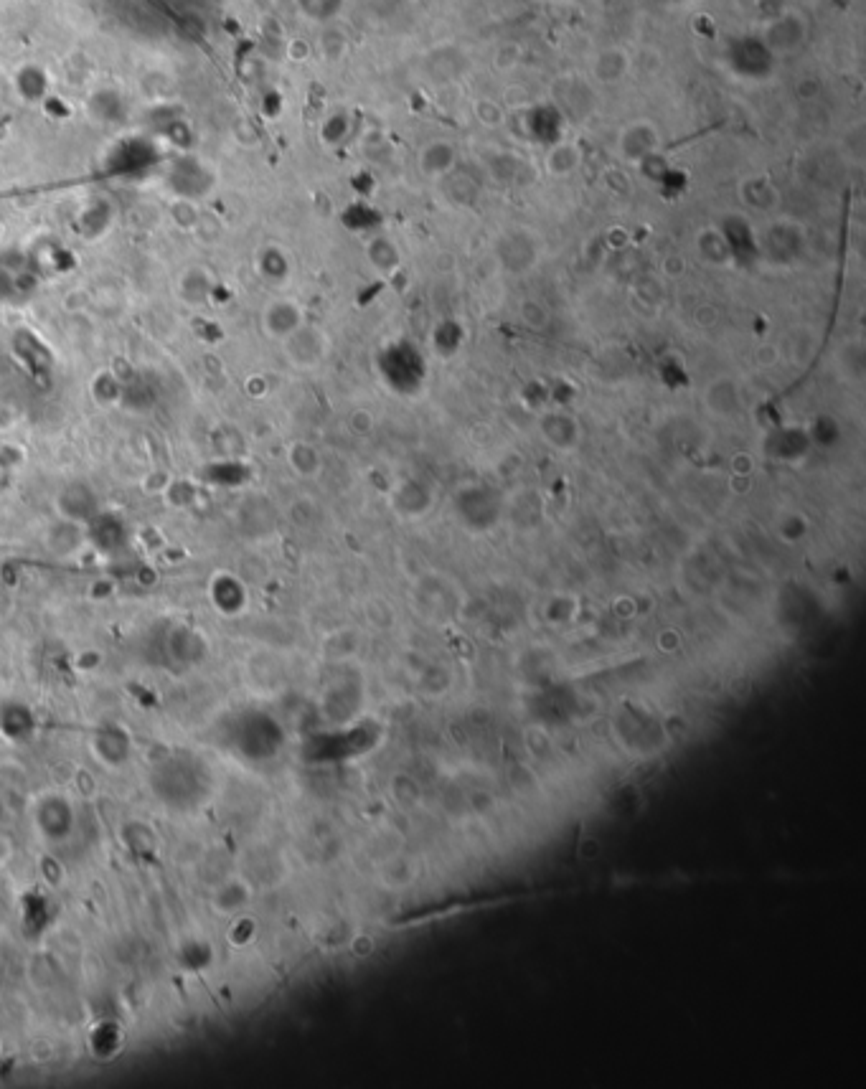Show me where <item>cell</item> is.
Listing matches in <instances>:
<instances>
[{"label": "cell", "instance_id": "1", "mask_svg": "<svg viewBox=\"0 0 866 1089\" xmlns=\"http://www.w3.org/2000/svg\"><path fill=\"white\" fill-rule=\"evenodd\" d=\"M282 351L295 369H318L328 356V336L315 325H298L287 338H282Z\"/></svg>", "mask_w": 866, "mask_h": 1089}, {"label": "cell", "instance_id": "2", "mask_svg": "<svg viewBox=\"0 0 866 1089\" xmlns=\"http://www.w3.org/2000/svg\"><path fill=\"white\" fill-rule=\"evenodd\" d=\"M262 323H265V330L272 338H275V341H282V338L290 336L298 325H303L305 320L298 305L287 303V300H280V303H272L270 308L265 310Z\"/></svg>", "mask_w": 866, "mask_h": 1089}, {"label": "cell", "instance_id": "3", "mask_svg": "<svg viewBox=\"0 0 866 1089\" xmlns=\"http://www.w3.org/2000/svg\"><path fill=\"white\" fill-rule=\"evenodd\" d=\"M16 87H18V92H21V97H26V99L44 97L46 87H49V77H46V69H41V66H36V64H23L21 69H18Z\"/></svg>", "mask_w": 866, "mask_h": 1089}]
</instances>
